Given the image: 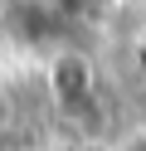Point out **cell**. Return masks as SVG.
Returning a JSON list of instances; mask_svg holds the SVG:
<instances>
[{
    "instance_id": "6da1fadb",
    "label": "cell",
    "mask_w": 146,
    "mask_h": 151,
    "mask_svg": "<svg viewBox=\"0 0 146 151\" xmlns=\"http://www.w3.org/2000/svg\"><path fill=\"white\" fill-rule=\"evenodd\" d=\"M44 88L54 98V107L78 112V107H88L97 98V68H93V59L83 49H58L49 59V68H44Z\"/></svg>"
},
{
    "instance_id": "7a4b0ae2",
    "label": "cell",
    "mask_w": 146,
    "mask_h": 151,
    "mask_svg": "<svg viewBox=\"0 0 146 151\" xmlns=\"http://www.w3.org/2000/svg\"><path fill=\"white\" fill-rule=\"evenodd\" d=\"M58 15H93V10H102L107 0H49Z\"/></svg>"
},
{
    "instance_id": "3957f363",
    "label": "cell",
    "mask_w": 146,
    "mask_h": 151,
    "mask_svg": "<svg viewBox=\"0 0 146 151\" xmlns=\"http://www.w3.org/2000/svg\"><path fill=\"white\" fill-rule=\"evenodd\" d=\"M10 127H15V102H10V93L0 88V137H5Z\"/></svg>"
},
{
    "instance_id": "277c9868",
    "label": "cell",
    "mask_w": 146,
    "mask_h": 151,
    "mask_svg": "<svg viewBox=\"0 0 146 151\" xmlns=\"http://www.w3.org/2000/svg\"><path fill=\"white\" fill-rule=\"evenodd\" d=\"M136 54H146V20H141V29H136Z\"/></svg>"
},
{
    "instance_id": "5b68a950",
    "label": "cell",
    "mask_w": 146,
    "mask_h": 151,
    "mask_svg": "<svg viewBox=\"0 0 146 151\" xmlns=\"http://www.w3.org/2000/svg\"><path fill=\"white\" fill-rule=\"evenodd\" d=\"M136 73H141V78H146V54H136Z\"/></svg>"
},
{
    "instance_id": "8992f818",
    "label": "cell",
    "mask_w": 146,
    "mask_h": 151,
    "mask_svg": "<svg viewBox=\"0 0 146 151\" xmlns=\"http://www.w3.org/2000/svg\"><path fill=\"white\" fill-rule=\"evenodd\" d=\"M19 5H39V0H19Z\"/></svg>"
}]
</instances>
